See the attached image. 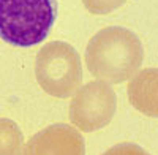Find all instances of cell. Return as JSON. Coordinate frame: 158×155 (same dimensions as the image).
<instances>
[{
  "instance_id": "6da1fadb",
  "label": "cell",
  "mask_w": 158,
  "mask_h": 155,
  "mask_svg": "<svg viewBox=\"0 0 158 155\" xmlns=\"http://www.w3.org/2000/svg\"><path fill=\"white\" fill-rule=\"evenodd\" d=\"M141 38L122 25L98 30L85 48V63L92 76L108 84L130 81L142 67Z\"/></svg>"
},
{
  "instance_id": "7a4b0ae2",
  "label": "cell",
  "mask_w": 158,
  "mask_h": 155,
  "mask_svg": "<svg viewBox=\"0 0 158 155\" xmlns=\"http://www.w3.org/2000/svg\"><path fill=\"white\" fill-rule=\"evenodd\" d=\"M54 21L52 0H0V36L13 46L30 48L41 43Z\"/></svg>"
},
{
  "instance_id": "3957f363",
  "label": "cell",
  "mask_w": 158,
  "mask_h": 155,
  "mask_svg": "<svg viewBox=\"0 0 158 155\" xmlns=\"http://www.w3.org/2000/svg\"><path fill=\"white\" fill-rule=\"evenodd\" d=\"M35 78L46 94L68 98L81 87L82 63L79 52L65 41H51L36 54Z\"/></svg>"
},
{
  "instance_id": "277c9868",
  "label": "cell",
  "mask_w": 158,
  "mask_h": 155,
  "mask_svg": "<svg viewBox=\"0 0 158 155\" xmlns=\"http://www.w3.org/2000/svg\"><path fill=\"white\" fill-rule=\"evenodd\" d=\"M73 95L70 120L77 130L92 133L111 124L117 111V95L106 81H90Z\"/></svg>"
},
{
  "instance_id": "5b68a950",
  "label": "cell",
  "mask_w": 158,
  "mask_h": 155,
  "mask_svg": "<svg viewBox=\"0 0 158 155\" xmlns=\"http://www.w3.org/2000/svg\"><path fill=\"white\" fill-rule=\"evenodd\" d=\"M21 155H85V143L74 127L57 124L33 135Z\"/></svg>"
},
{
  "instance_id": "8992f818",
  "label": "cell",
  "mask_w": 158,
  "mask_h": 155,
  "mask_svg": "<svg viewBox=\"0 0 158 155\" xmlns=\"http://www.w3.org/2000/svg\"><path fill=\"white\" fill-rule=\"evenodd\" d=\"M127 92L131 106L136 111L158 119V68L138 71L130 79Z\"/></svg>"
},
{
  "instance_id": "52a82bcc",
  "label": "cell",
  "mask_w": 158,
  "mask_h": 155,
  "mask_svg": "<svg viewBox=\"0 0 158 155\" xmlns=\"http://www.w3.org/2000/svg\"><path fill=\"white\" fill-rule=\"evenodd\" d=\"M24 147V135L16 122L0 119V155H21Z\"/></svg>"
},
{
  "instance_id": "ba28073f",
  "label": "cell",
  "mask_w": 158,
  "mask_h": 155,
  "mask_svg": "<svg viewBox=\"0 0 158 155\" xmlns=\"http://www.w3.org/2000/svg\"><path fill=\"white\" fill-rule=\"evenodd\" d=\"M127 2L128 0H82V5L92 15H109Z\"/></svg>"
},
{
  "instance_id": "9c48e42d",
  "label": "cell",
  "mask_w": 158,
  "mask_h": 155,
  "mask_svg": "<svg viewBox=\"0 0 158 155\" xmlns=\"http://www.w3.org/2000/svg\"><path fill=\"white\" fill-rule=\"evenodd\" d=\"M101 155H150L146 149H142L136 144H117L111 149H108L106 152H103Z\"/></svg>"
}]
</instances>
